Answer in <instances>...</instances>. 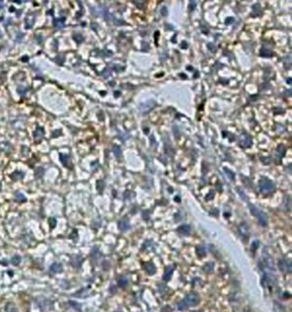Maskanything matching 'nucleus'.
I'll return each mask as SVG.
<instances>
[{
    "label": "nucleus",
    "instance_id": "obj_1",
    "mask_svg": "<svg viewBox=\"0 0 292 312\" xmlns=\"http://www.w3.org/2000/svg\"><path fill=\"white\" fill-rule=\"evenodd\" d=\"M199 302H200V297H199V295L197 294H195V293H191V294H188L182 302H179V304H178V309L180 310V311H183V310H186L187 308H190V307H194V305H197L199 304Z\"/></svg>",
    "mask_w": 292,
    "mask_h": 312
},
{
    "label": "nucleus",
    "instance_id": "obj_2",
    "mask_svg": "<svg viewBox=\"0 0 292 312\" xmlns=\"http://www.w3.org/2000/svg\"><path fill=\"white\" fill-rule=\"evenodd\" d=\"M259 190L262 195L269 196L275 191V185L273 181H270L268 178H261L259 180Z\"/></svg>",
    "mask_w": 292,
    "mask_h": 312
},
{
    "label": "nucleus",
    "instance_id": "obj_3",
    "mask_svg": "<svg viewBox=\"0 0 292 312\" xmlns=\"http://www.w3.org/2000/svg\"><path fill=\"white\" fill-rule=\"evenodd\" d=\"M249 209H250V212L252 213V215L257 218V220H258V222H259L260 224L264 226V227H266V226H267V222H268L267 215H266L261 210H259L258 207H256L253 204H249Z\"/></svg>",
    "mask_w": 292,
    "mask_h": 312
},
{
    "label": "nucleus",
    "instance_id": "obj_4",
    "mask_svg": "<svg viewBox=\"0 0 292 312\" xmlns=\"http://www.w3.org/2000/svg\"><path fill=\"white\" fill-rule=\"evenodd\" d=\"M277 267L282 272H291L292 271V264L291 262L287 259H281L277 262Z\"/></svg>",
    "mask_w": 292,
    "mask_h": 312
},
{
    "label": "nucleus",
    "instance_id": "obj_5",
    "mask_svg": "<svg viewBox=\"0 0 292 312\" xmlns=\"http://www.w3.org/2000/svg\"><path fill=\"white\" fill-rule=\"evenodd\" d=\"M261 284H262V286L266 287V288H272V287L274 286V284H275V277L272 276V275H269V274H265V275L262 276Z\"/></svg>",
    "mask_w": 292,
    "mask_h": 312
},
{
    "label": "nucleus",
    "instance_id": "obj_6",
    "mask_svg": "<svg viewBox=\"0 0 292 312\" xmlns=\"http://www.w3.org/2000/svg\"><path fill=\"white\" fill-rule=\"evenodd\" d=\"M238 144H240V146H241V147H244V148L250 147V146H251V144H252L251 137H250L249 134H247V133L241 134V136H240V138H238Z\"/></svg>",
    "mask_w": 292,
    "mask_h": 312
},
{
    "label": "nucleus",
    "instance_id": "obj_7",
    "mask_svg": "<svg viewBox=\"0 0 292 312\" xmlns=\"http://www.w3.org/2000/svg\"><path fill=\"white\" fill-rule=\"evenodd\" d=\"M261 264H262V268H265L266 270H269V271L274 270V261L270 256H264Z\"/></svg>",
    "mask_w": 292,
    "mask_h": 312
},
{
    "label": "nucleus",
    "instance_id": "obj_8",
    "mask_svg": "<svg viewBox=\"0 0 292 312\" xmlns=\"http://www.w3.org/2000/svg\"><path fill=\"white\" fill-rule=\"evenodd\" d=\"M238 231H240V234H241V236L243 238H248V236H249V227H248V224L245 222H242L238 226Z\"/></svg>",
    "mask_w": 292,
    "mask_h": 312
},
{
    "label": "nucleus",
    "instance_id": "obj_9",
    "mask_svg": "<svg viewBox=\"0 0 292 312\" xmlns=\"http://www.w3.org/2000/svg\"><path fill=\"white\" fill-rule=\"evenodd\" d=\"M177 231L180 235H188L191 232V227L188 224H183V226H180V227L177 228Z\"/></svg>",
    "mask_w": 292,
    "mask_h": 312
},
{
    "label": "nucleus",
    "instance_id": "obj_10",
    "mask_svg": "<svg viewBox=\"0 0 292 312\" xmlns=\"http://www.w3.org/2000/svg\"><path fill=\"white\" fill-rule=\"evenodd\" d=\"M172 274H173V267H167V268L164 269V274H163V280L168 281L170 278H171Z\"/></svg>",
    "mask_w": 292,
    "mask_h": 312
},
{
    "label": "nucleus",
    "instance_id": "obj_11",
    "mask_svg": "<svg viewBox=\"0 0 292 312\" xmlns=\"http://www.w3.org/2000/svg\"><path fill=\"white\" fill-rule=\"evenodd\" d=\"M119 229L121 230V231H127L128 229H129V221L127 220V219H122V220H120L119 221Z\"/></svg>",
    "mask_w": 292,
    "mask_h": 312
},
{
    "label": "nucleus",
    "instance_id": "obj_12",
    "mask_svg": "<svg viewBox=\"0 0 292 312\" xmlns=\"http://www.w3.org/2000/svg\"><path fill=\"white\" fill-rule=\"evenodd\" d=\"M144 269L148 275H153L155 272V265L152 262H147L144 264Z\"/></svg>",
    "mask_w": 292,
    "mask_h": 312
},
{
    "label": "nucleus",
    "instance_id": "obj_13",
    "mask_svg": "<svg viewBox=\"0 0 292 312\" xmlns=\"http://www.w3.org/2000/svg\"><path fill=\"white\" fill-rule=\"evenodd\" d=\"M273 310H274V312H287L285 307L283 304H281L280 302H277V301H275L273 303Z\"/></svg>",
    "mask_w": 292,
    "mask_h": 312
},
{
    "label": "nucleus",
    "instance_id": "obj_14",
    "mask_svg": "<svg viewBox=\"0 0 292 312\" xmlns=\"http://www.w3.org/2000/svg\"><path fill=\"white\" fill-rule=\"evenodd\" d=\"M290 206H291V197L285 196L284 199H283V209L285 211H290Z\"/></svg>",
    "mask_w": 292,
    "mask_h": 312
},
{
    "label": "nucleus",
    "instance_id": "obj_15",
    "mask_svg": "<svg viewBox=\"0 0 292 312\" xmlns=\"http://www.w3.org/2000/svg\"><path fill=\"white\" fill-rule=\"evenodd\" d=\"M118 284H119V286H120V287H126V286L128 285V279H127L126 277L121 276V277L118 279Z\"/></svg>",
    "mask_w": 292,
    "mask_h": 312
},
{
    "label": "nucleus",
    "instance_id": "obj_16",
    "mask_svg": "<svg viewBox=\"0 0 292 312\" xmlns=\"http://www.w3.org/2000/svg\"><path fill=\"white\" fill-rule=\"evenodd\" d=\"M196 254H197V256H202L203 257V256H205L207 253H205V250L203 247H197L196 249Z\"/></svg>",
    "mask_w": 292,
    "mask_h": 312
},
{
    "label": "nucleus",
    "instance_id": "obj_17",
    "mask_svg": "<svg viewBox=\"0 0 292 312\" xmlns=\"http://www.w3.org/2000/svg\"><path fill=\"white\" fill-rule=\"evenodd\" d=\"M213 263H207L205 265H204V270L207 271V272H211L213 269Z\"/></svg>",
    "mask_w": 292,
    "mask_h": 312
},
{
    "label": "nucleus",
    "instance_id": "obj_18",
    "mask_svg": "<svg viewBox=\"0 0 292 312\" xmlns=\"http://www.w3.org/2000/svg\"><path fill=\"white\" fill-rule=\"evenodd\" d=\"M284 152H285V148H284L283 146H278V148H277V155H278V158L283 156Z\"/></svg>",
    "mask_w": 292,
    "mask_h": 312
},
{
    "label": "nucleus",
    "instance_id": "obj_19",
    "mask_svg": "<svg viewBox=\"0 0 292 312\" xmlns=\"http://www.w3.org/2000/svg\"><path fill=\"white\" fill-rule=\"evenodd\" d=\"M53 271H55V272H60V271H62V267H61V264H54V265H53Z\"/></svg>",
    "mask_w": 292,
    "mask_h": 312
},
{
    "label": "nucleus",
    "instance_id": "obj_20",
    "mask_svg": "<svg viewBox=\"0 0 292 312\" xmlns=\"http://www.w3.org/2000/svg\"><path fill=\"white\" fill-rule=\"evenodd\" d=\"M224 172H225L227 176H229V179H230V180H233V179H234V173H233L232 171H229V170H227V169L225 167V169H224Z\"/></svg>",
    "mask_w": 292,
    "mask_h": 312
},
{
    "label": "nucleus",
    "instance_id": "obj_21",
    "mask_svg": "<svg viewBox=\"0 0 292 312\" xmlns=\"http://www.w3.org/2000/svg\"><path fill=\"white\" fill-rule=\"evenodd\" d=\"M114 152H115V155L120 156V148H118L117 146H114Z\"/></svg>",
    "mask_w": 292,
    "mask_h": 312
},
{
    "label": "nucleus",
    "instance_id": "obj_22",
    "mask_svg": "<svg viewBox=\"0 0 292 312\" xmlns=\"http://www.w3.org/2000/svg\"><path fill=\"white\" fill-rule=\"evenodd\" d=\"M162 312H171V309L169 307H164V309L162 310Z\"/></svg>",
    "mask_w": 292,
    "mask_h": 312
},
{
    "label": "nucleus",
    "instance_id": "obj_23",
    "mask_svg": "<svg viewBox=\"0 0 292 312\" xmlns=\"http://www.w3.org/2000/svg\"><path fill=\"white\" fill-rule=\"evenodd\" d=\"M258 244H259L258 242H256V243H253V244H252V250H255V247L257 249V246H258Z\"/></svg>",
    "mask_w": 292,
    "mask_h": 312
},
{
    "label": "nucleus",
    "instance_id": "obj_24",
    "mask_svg": "<svg viewBox=\"0 0 292 312\" xmlns=\"http://www.w3.org/2000/svg\"><path fill=\"white\" fill-rule=\"evenodd\" d=\"M243 312H249V311H248V310H244V311H243Z\"/></svg>",
    "mask_w": 292,
    "mask_h": 312
},
{
    "label": "nucleus",
    "instance_id": "obj_25",
    "mask_svg": "<svg viewBox=\"0 0 292 312\" xmlns=\"http://www.w3.org/2000/svg\"><path fill=\"white\" fill-rule=\"evenodd\" d=\"M195 312H203V311H201V310H200V311H195Z\"/></svg>",
    "mask_w": 292,
    "mask_h": 312
}]
</instances>
